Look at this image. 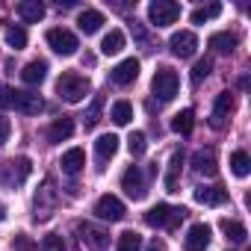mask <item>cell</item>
<instances>
[{
	"instance_id": "obj_41",
	"label": "cell",
	"mask_w": 251,
	"mask_h": 251,
	"mask_svg": "<svg viewBox=\"0 0 251 251\" xmlns=\"http://www.w3.org/2000/svg\"><path fill=\"white\" fill-rule=\"evenodd\" d=\"M3 219H6V207H3V204H0V222H3Z\"/></svg>"
},
{
	"instance_id": "obj_20",
	"label": "cell",
	"mask_w": 251,
	"mask_h": 251,
	"mask_svg": "<svg viewBox=\"0 0 251 251\" xmlns=\"http://www.w3.org/2000/svg\"><path fill=\"white\" fill-rule=\"evenodd\" d=\"M18 15L27 24H39L45 18V3H39V0H24V3H18Z\"/></svg>"
},
{
	"instance_id": "obj_23",
	"label": "cell",
	"mask_w": 251,
	"mask_h": 251,
	"mask_svg": "<svg viewBox=\"0 0 251 251\" xmlns=\"http://www.w3.org/2000/svg\"><path fill=\"white\" fill-rule=\"evenodd\" d=\"M121 50H124V33H121V30H109V33L103 36V42H100V53L115 56V53H121Z\"/></svg>"
},
{
	"instance_id": "obj_32",
	"label": "cell",
	"mask_w": 251,
	"mask_h": 251,
	"mask_svg": "<svg viewBox=\"0 0 251 251\" xmlns=\"http://www.w3.org/2000/svg\"><path fill=\"white\" fill-rule=\"evenodd\" d=\"M6 42H9L15 50H24V48H27V30H24V27H6Z\"/></svg>"
},
{
	"instance_id": "obj_36",
	"label": "cell",
	"mask_w": 251,
	"mask_h": 251,
	"mask_svg": "<svg viewBox=\"0 0 251 251\" xmlns=\"http://www.w3.org/2000/svg\"><path fill=\"white\" fill-rule=\"evenodd\" d=\"M15 92L12 86H0V109H15Z\"/></svg>"
},
{
	"instance_id": "obj_37",
	"label": "cell",
	"mask_w": 251,
	"mask_h": 251,
	"mask_svg": "<svg viewBox=\"0 0 251 251\" xmlns=\"http://www.w3.org/2000/svg\"><path fill=\"white\" fill-rule=\"evenodd\" d=\"M42 251H65V242H62V236H59V233H50V236H45V239H42Z\"/></svg>"
},
{
	"instance_id": "obj_4",
	"label": "cell",
	"mask_w": 251,
	"mask_h": 251,
	"mask_svg": "<svg viewBox=\"0 0 251 251\" xmlns=\"http://www.w3.org/2000/svg\"><path fill=\"white\" fill-rule=\"evenodd\" d=\"M48 45H50L59 56H74L77 48H80L77 36H74L71 30H65V27H53V30H48Z\"/></svg>"
},
{
	"instance_id": "obj_12",
	"label": "cell",
	"mask_w": 251,
	"mask_h": 251,
	"mask_svg": "<svg viewBox=\"0 0 251 251\" xmlns=\"http://www.w3.org/2000/svg\"><path fill=\"white\" fill-rule=\"evenodd\" d=\"M15 109L27 112V115H39L45 109V100L36 92H15Z\"/></svg>"
},
{
	"instance_id": "obj_10",
	"label": "cell",
	"mask_w": 251,
	"mask_h": 251,
	"mask_svg": "<svg viewBox=\"0 0 251 251\" xmlns=\"http://www.w3.org/2000/svg\"><path fill=\"white\" fill-rule=\"evenodd\" d=\"M207 245H210V225H204V222L192 225L183 236V248L186 251H207Z\"/></svg>"
},
{
	"instance_id": "obj_5",
	"label": "cell",
	"mask_w": 251,
	"mask_h": 251,
	"mask_svg": "<svg viewBox=\"0 0 251 251\" xmlns=\"http://www.w3.org/2000/svg\"><path fill=\"white\" fill-rule=\"evenodd\" d=\"M124 213H127V210H124L121 198H115V195H100L98 204H95V216L103 219V222H121Z\"/></svg>"
},
{
	"instance_id": "obj_8",
	"label": "cell",
	"mask_w": 251,
	"mask_h": 251,
	"mask_svg": "<svg viewBox=\"0 0 251 251\" xmlns=\"http://www.w3.org/2000/svg\"><path fill=\"white\" fill-rule=\"evenodd\" d=\"M77 230H80V239L89 245V251H109V236H106L100 227L80 222V225H77Z\"/></svg>"
},
{
	"instance_id": "obj_28",
	"label": "cell",
	"mask_w": 251,
	"mask_h": 251,
	"mask_svg": "<svg viewBox=\"0 0 251 251\" xmlns=\"http://www.w3.org/2000/svg\"><path fill=\"white\" fill-rule=\"evenodd\" d=\"M222 230H225V236L230 239V242H245V225L242 222H233V219H222Z\"/></svg>"
},
{
	"instance_id": "obj_21",
	"label": "cell",
	"mask_w": 251,
	"mask_h": 251,
	"mask_svg": "<svg viewBox=\"0 0 251 251\" xmlns=\"http://www.w3.org/2000/svg\"><path fill=\"white\" fill-rule=\"evenodd\" d=\"M45 74H48V65H45L42 59H36V62H27V65H24L21 80H24L27 86H39V83L45 80Z\"/></svg>"
},
{
	"instance_id": "obj_33",
	"label": "cell",
	"mask_w": 251,
	"mask_h": 251,
	"mask_svg": "<svg viewBox=\"0 0 251 251\" xmlns=\"http://www.w3.org/2000/svg\"><path fill=\"white\" fill-rule=\"evenodd\" d=\"M127 148H130V154H133V157H142V154L148 151V139H145V133H142V130L130 133V139H127Z\"/></svg>"
},
{
	"instance_id": "obj_19",
	"label": "cell",
	"mask_w": 251,
	"mask_h": 251,
	"mask_svg": "<svg viewBox=\"0 0 251 251\" xmlns=\"http://www.w3.org/2000/svg\"><path fill=\"white\" fill-rule=\"evenodd\" d=\"M77 24H80V30H83L86 36H92V33H98V30L103 27V15H100L98 9H83V12L77 15Z\"/></svg>"
},
{
	"instance_id": "obj_27",
	"label": "cell",
	"mask_w": 251,
	"mask_h": 251,
	"mask_svg": "<svg viewBox=\"0 0 251 251\" xmlns=\"http://www.w3.org/2000/svg\"><path fill=\"white\" fill-rule=\"evenodd\" d=\"M230 172H233L236 177H248V172H251V160H248L245 151H233V154H230Z\"/></svg>"
},
{
	"instance_id": "obj_26",
	"label": "cell",
	"mask_w": 251,
	"mask_h": 251,
	"mask_svg": "<svg viewBox=\"0 0 251 251\" xmlns=\"http://www.w3.org/2000/svg\"><path fill=\"white\" fill-rule=\"evenodd\" d=\"M169 213H172V207H169V204H154V207L145 213V225H151V227H166Z\"/></svg>"
},
{
	"instance_id": "obj_39",
	"label": "cell",
	"mask_w": 251,
	"mask_h": 251,
	"mask_svg": "<svg viewBox=\"0 0 251 251\" xmlns=\"http://www.w3.org/2000/svg\"><path fill=\"white\" fill-rule=\"evenodd\" d=\"M9 133H12V124H9V118H3V115H0V145H6V142H9Z\"/></svg>"
},
{
	"instance_id": "obj_2",
	"label": "cell",
	"mask_w": 251,
	"mask_h": 251,
	"mask_svg": "<svg viewBox=\"0 0 251 251\" xmlns=\"http://www.w3.org/2000/svg\"><path fill=\"white\" fill-rule=\"evenodd\" d=\"M177 86H180V77H177V71H172V68H157V74H154V80H151V92L166 103V100H172L175 95H177Z\"/></svg>"
},
{
	"instance_id": "obj_40",
	"label": "cell",
	"mask_w": 251,
	"mask_h": 251,
	"mask_svg": "<svg viewBox=\"0 0 251 251\" xmlns=\"http://www.w3.org/2000/svg\"><path fill=\"white\" fill-rule=\"evenodd\" d=\"M145 251H166V242H163V239H157V236H154V239H151V242H148V248H145Z\"/></svg>"
},
{
	"instance_id": "obj_1",
	"label": "cell",
	"mask_w": 251,
	"mask_h": 251,
	"mask_svg": "<svg viewBox=\"0 0 251 251\" xmlns=\"http://www.w3.org/2000/svg\"><path fill=\"white\" fill-rule=\"evenodd\" d=\"M89 80L83 74H74V71H65L59 80H56V95L68 103H80L86 95H89Z\"/></svg>"
},
{
	"instance_id": "obj_16",
	"label": "cell",
	"mask_w": 251,
	"mask_h": 251,
	"mask_svg": "<svg viewBox=\"0 0 251 251\" xmlns=\"http://www.w3.org/2000/svg\"><path fill=\"white\" fill-rule=\"evenodd\" d=\"M115 151H118V136H115V133H103V136H98V142H95L98 163L112 160V157H115Z\"/></svg>"
},
{
	"instance_id": "obj_25",
	"label": "cell",
	"mask_w": 251,
	"mask_h": 251,
	"mask_svg": "<svg viewBox=\"0 0 251 251\" xmlns=\"http://www.w3.org/2000/svg\"><path fill=\"white\" fill-rule=\"evenodd\" d=\"M210 48H213L216 53H233L236 36H233V33H213V36H210Z\"/></svg>"
},
{
	"instance_id": "obj_3",
	"label": "cell",
	"mask_w": 251,
	"mask_h": 251,
	"mask_svg": "<svg viewBox=\"0 0 251 251\" xmlns=\"http://www.w3.org/2000/svg\"><path fill=\"white\" fill-rule=\"evenodd\" d=\"M148 18L154 27H169L180 18V3H175V0H154L148 6Z\"/></svg>"
},
{
	"instance_id": "obj_14",
	"label": "cell",
	"mask_w": 251,
	"mask_h": 251,
	"mask_svg": "<svg viewBox=\"0 0 251 251\" xmlns=\"http://www.w3.org/2000/svg\"><path fill=\"white\" fill-rule=\"evenodd\" d=\"M195 201L207 204V207H219V204L227 201V189H222V186H198L195 189Z\"/></svg>"
},
{
	"instance_id": "obj_6",
	"label": "cell",
	"mask_w": 251,
	"mask_h": 251,
	"mask_svg": "<svg viewBox=\"0 0 251 251\" xmlns=\"http://www.w3.org/2000/svg\"><path fill=\"white\" fill-rule=\"evenodd\" d=\"M169 48H172V53H175V56L189 59V56H195V50H198V39H195V33L180 30V33H175V36L169 39Z\"/></svg>"
},
{
	"instance_id": "obj_31",
	"label": "cell",
	"mask_w": 251,
	"mask_h": 251,
	"mask_svg": "<svg viewBox=\"0 0 251 251\" xmlns=\"http://www.w3.org/2000/svg\"><path fill=\"white\" fill-rule=\"evenodd\" d=\"M118 251H142V236L136 230H124L118 236Z\"/></svg>"
},
{
	"instance_id": "obj_38",
	"label": "cell",
	"mask_w": 251,
	"mask_h": 251,
	"mask_svg": "<svg viewBox=\"0 0 251 251\" xmlns=\"http://www.w3.org/2000/svg\"><path fill=\"white\" fill-rule=\"evenodd\" d=\"M183 219H186V210H183V207H172V213H169V222H166V227H172V230H175V227H177V225H180Z\"/></svg>"
},
{
	"instance_id": "obj_30",
	"label": "cell",
	"mask_w": 251,
	"mask_h": 251,
	"mask_svg": "<svg viewBox=\"0 0 251 251\" xmlns=\"http://www.w3.org/2000/svg\"><path fill=\"white\" fill-rule=\"evenodd\" d=\"M100 109H103V95H95L92 106H89V109H86V115H83V124H86V130H92L95 124L100 121Z\"/></svg>"
},
{
	"instance_id": "obj_13",
	"label": "cell",
	"mask_w": 251,
	"mask_h": 251,
	"mask_svg": "<svg viewBox=\"0 0 251 251\" xmlns=\"http://www.w3.org/2000/svg\"><path fill=\"white\" fill-rule=\"evenodd\" d=\"M192 166H195V172H198V175L213 177V175L219 172V169H216V151H213V148H201V151H195Z\"/></svg>"
},
{
	"instance_id": "obj_29",
	"label": "cell",
	"mask_w": 251,
	"mask_h": 251,
	"mask_svg": "<svg viewBox=\"0 0 251 251\" xmlns=\"http://www.w3.org/2000/svg\"><path fill=\"white\" fill-rule=\"evenodd\" d=\"M118 127H124V124H130V118H133V106L127 103V100H118V103H112V115H109Z\"/></svg>"
},
{
	"instance_id": "obj_34",
	"label": "cell",
	"mask_w": 251,
	"mask_h": 251,
	"mask_svg": "<svg viewBox=\"0 0 251 251\" xmlns=\"http://www.w3.org/2000/svg\"><path fill=\"white\" fill-rule=\"evenodd\" d=\"M222 12V6L219 3H210V6H201V9H195L192 12V24H204V21H210V18H216Z\"/></svg>"
},
{
	"instance_id": "obj_17",
	"label": "cell",
	"mask_w": 251,
	"mask_h": 251,
	"mask_svg": "<svg viewBox=\"0 0 251 251\" xmlns=\"http://www.w3.org/2000/svg\"><path fill=\"white\" fill-rule=\"evenodd\" d=\"M53 201H56V195H53L50 183H45V186L36 192V219H48V216L53 213Z\"/></svg>"
},
{
	"instance_id": "obj_7",
	"label": "cell",
	"mask_w": 251,
	"mask_h": 251,
	"mask_svg": "<svg viewBox=\"0 0 251 251\" xmlns=\"http://www.w3.org/2000/svg\"><path fill=\"white\" fill-rule=\"evenodd\" d=\"M121 189L127 192L133 201L145 198V177H142V169H139V166H130L127 172L121 175Z\"/></svg>"
},
{
	"instance_id": "obj_11",
	"label": "cell",
	"mask_w": 251,
	"mask_h": 251,
	"mask_svg": "<svg viewBox=\"0 0 251 251\" xmlns=\"http://www.w3.org/2000/svg\"><path fill=\"white\" fill-rule=\"evenodd\" d=\"M230 109H233V95H230V92H222V95L216 98L213 115H210V127H213V130H222V127H225V118L230 115Z\"/></svg>"
},
{
	"instance_id": "obj_24",
	"label": "cell",
	"mask_w": 251,
	"mask_h": 251,
	"mask_svg": "<svg viewBox=\"0 0 251 251\" xmlns=\"http://www.w3.org/2000/svg\"><path fill=\"white\" fill-rule=\"evenodd\" d=\"M183 169V151H175L172 154V163H169V175H166V192H177V175Z\"/></svg>"
},
{
	"instance_id": "obj_15",
	"label": "cell",
	"mask_w": 251,
	"mask_h": 251,
	"mask_svg": "<svg viewBox=\"0 0 251 251\" xmlns=\"http://www.w3.org/2000/svg\"><path fill=\"white\" fill-rule=\"evenodd\" d=\"M71 133H74V121L68 118V115H62V118H56L50 127H48V142H65V139H71Z\"/></svg>"
},
{
	"instance_id": "obj_18",
	"label": "cell",
	"mask_w": 251,
	"mask_h": 251,
	"mask_svg": "<svg viewBox=\"0 0 251 251\" xmlns=\"http://www.w3.org/2000/svg\"><path fill=\"white\" fill-rule=\"evenodd\" d=\"M59 166H62V172H65V175H71V177H74V175H80V169L86 166V154H83V148H71V151H65Z\"/></svg>"
},
{
	"instance_id": "obj_22",
	"label": "cell",
	"mask_w": 251,
	"mask_h": 251,
	"mask_svg": "<svg viewBox=\"0 0 251 251\" xmlns=\"http://www.w3.org/2000/svg\"><path fill=\"white\" fill-rule=\"evenodd\" d=\"M192 127H195V112H192V109H180V112L172 118V130L180 133V136H189Z\"/></svg>"
},
{
	"instance_id": "obj_9",
	"label": "cell",
	"mask_w": 251,
	"mask_h": 251,
	"mask_svg": "<svg viewBox=\"0 0 251 251\" xmlns=\"http://www.w3.org/2000/svg\"><path fill=\"white\" fill-rule=\"evenodd\" d=\"M139 77V59H121L112 71H109V80L115 83V86H130L133 80Z\"/></svg>"
},
{
	"instance_id": "obj_35",
	"label": "cell",
	"mask_w": 251,
	"mask_h": 251,
	"mask_svg": "<svg viewBox=\"0 0 251 251\" xmlns=\"http://www.w3.org/2000/svg\"><path fill=\"white\" fill-rule=\"evenodd\" d=\"M210 68H213V62H210L207 56H204V59H198V62H195V68H192V86H198V83L210 74Z\"/></svg>"
}]
</instances>
